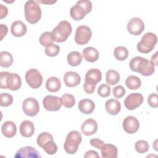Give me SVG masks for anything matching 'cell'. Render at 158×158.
Instances as JSON below:
<instances>
[{"instance_id":"6da1fadb","label":"cell","mask_w":158,"mask_h":158,"mask_svg":"<svg viewBox=\"0 0 158 158\" xmlns=\"http://www.w3.org/2000/svg\"><path fill=\"white\" fill-rule=\"evenodd\" d=\"M129 66L132 71L139 73L145 77L151 75L155 71L154 64L151 60L140 56L132 58L129 63Z\"/></svg>"},{"instance_id":"7a4b0ae2","label":"cell","mask_w":158,"mask_h":158,"mask_svg":"<svg viewBox=\"0 0 158 158\" xmlns=\"http://www.w3.org/2000/svg\"><path fill=\"white\" fill-rule=\"evenodd\" d=\"M102 73L98 69H91L87 71L85 76L83 89L88 94L94 93L97 83L101 81Z\"/></svg>"},{"instance_id":"3957f363","label":"cell","mask_w":158,"mask_h":158,"mask_svg":"<svg viewBox=\"0 0 158 158\" xmlns=\"http://www.w3.org/2000/svg\"><path fill=\"white\" fill-rule=\"evenodd\" d=\"M24 12L26 20L31 24L37 23L41 17V7L37 2L33 0H29L25 2Z\"/></svg>"},{"instance_id":"277c9868","label":"cell","mask_w":158,"mask_h":158,"mask_svg":"<svg viewBox=\"0 0 158 158\" xmlns=\"http://www.w3.org/2000/svg\"><path fill=\"white\" fill-rule=\"evenodd\" d=\"M92 10V3L90 1L80 0L72 6L70 10L71 17L76 21L82 20L86 14L89 13Z\"/></svg>"},{"instance_id":"5b68a950","label":"cell","mask_w":158,"mask_h":158,"mask_svg":"<svg viewBox=\"0 0 158 158\" xmlns=\"http://www.w3.org/2000/svg\"><path fill=\"white\" fill-rule=\"evenodd\" d=\"M71 24L66 20H62L52 30V35L53 41L62 43L66 41L72 33Z\"/></svg>"},{"instance_id":"8992f818","label":"cell","mask_w":158,"mask_h":158,"mask_svg":"<svg viewBox=\"0 0 158 158\" xmlns=\"http://www.w3.org/2000/svg\"><path fill=\"white\" fill-rule=\"evenodd\" d=\"M81 139L82 137L79 131L76 130L70 131L67 134L64 144V148L65 152L69 154L76 153Z\"/></svg>"},{"instance_id":"52a82bcc","label":"cell","mask_w":158,"mask_h":158,"mask_svg":"<svg viewBox=\"0 0 158 158\" xmlns=\"http://www.w3.org/2000/svg\"><path fill=\"white\" fill-rule=\"evenodd\" d=\"M157 41L156 35L152 32H148L142 36L141 40L138 43L136 48L141 53L148 54L153 50Z\"/></svg>"},{"instance_id":"ba28073f","label":"cell","mask_w":158,"mask_h":158,"mask_svg":"<svg viewBox=\"0 0 158 158\" xmlns=\"http://www.w3.org/2000/svg\"><path fill=\"white\" fill-rule=\"evenodd\" d=\"M26 82L33 89L40 88L43 83V77L41 73L36 69H31L27 71L25 75Z\"/></svg>"},{"instance_id":"9c48e42d","label":"cell","mask_w":158,"mask_h":158,"mask_svg":"<svg viewBox=\"0 0 158 158\" xmlns=\"http://www.w3.org/2000/svg\"><path fill=\"white\" fill-rule=\"evenodd\" d=\"M92 36L91 28L86 25H80L77 27L75 35V41L79 45L88 43Z\"/></svg>"},{"instance_id":"30bf717a","label":"cell","mask_w":158,"mask_h":158,"mask_svg":"<svg viewBox=\"0 0 158 158\" xmlns=\"http://www.w3.org/2000/svg\"><path fill=\"white\" fill-rule=\"evenodd\" d=\"M22 109L27 115L34 117L38 114L40 110L38 101L33 98H28L23 101Z\"/></svg>"},{"instance_id":"8fae6325","label":"cell","mask_w":158,"mask_h":158,"mask_svg":"<svg viewBox=\"0 0 158 158\" xmlns=\"http://www.w3.org/2000/svg\"><path fill=\"white\" fill-rule=\"evenodd\" d=\"M143 102V96L139 93H130L124 101L125 107L128 110H134L141 105Z\"/></svg>"},{"instance_id":"7c38bea8","label":"cell","mask_w":158,"mask_h":158,"mask_svg":"<svg viewBox=\"0 0 158 158\" xmlns=\"http://www.w3.org/2000/svg\"><path fill=\"white\" fill-rule=\"evenodd\" d=\"M43 105L44 109L48 111H57L62 106L60 98L52 95L45 96L43 100Z\"/></svg>"},{"instance_id":"4fadbf2b","label":"cell","mask_w":158,"mask_h":158,"mask_svg":"<svg viewBox=\"0 0 158 158\" xmlns=\"http://www.w3.org/2000/svg\"><path fill=\"white\" fill-rule=\"evenodd\" d=\"M128 31L135 36L139 35L144 30V23L143 20L138 17L131 18L127 24Z\"/></svg>"},{"instance_id":"5bb4252c","label":"cell","mask_w":158,"mask_h":158,"mask_svg":"<svg viewBox=\"0 0 158 158\" xmlns=\"http://www.w3.org/2000/svg\"><path fill=\"white\" fill-rule=\"evenodd\" d=\"M122 127L125 132L129 134L136 133L139 127V123L138 120L132 116L129 115L125 118L123 121Z\"/></svg>"},{"instance_id":"9a60e30c","label":"cell","mask_w":158,"mask_h":158,"mask_svg":"<svg viewBox=\"0 0 158 158\" xmlns=\"http://www.w3.org/2000/svg\"><path fill=\"white\" fill-rule=\"evenodd\" d=\"M15 158L19 157H28V158H39L41 157V156L39 152L31 146H25L22 147L18 151H17L15 155L14 156Z\"/></svg>"},{"instance_id":"2e32d148","label":"cell","mask_w":158,"mask_h":158,"mask_svg":"<svg viewBox=\"0 0 158 158\" xmlns=\"http://www.w3.org/2000/svg\"><path fill=\"white\" fill-rule=\"evenodd\" d=\"M22 80L19 75L15 73H9L6 79L7 89L17 91L21 87Z\"/></svg>"},{"instance_id":"e0dca14e","label":"cell","mask_w":158,"mask_h":158,"mask_svg":"<svg viewBox=\"0 0 158 158\" xmlns=\"http://www.w3.org/2000/svg\"><path fill=\"white\" fill-rule=\"evenodd\" d=\"M98 130V123L93 118L86 120L81 126V132L86 136H91L94 135Z\"/></svg>"},{"instance_id":"ac0fdd59","label":"cell","mask_w":158,"mask_h":158,"mask_svg":"<svg viewBox=\"0 0 158 158\" xmlns=\"http://www.w3.org/2000/svg\"><path fill=\"white\" fill-rule=\"evenodd\" d=\"M64 82L67 87H75L80 83L81 77L78 73L69 71L64 76Z\"/></svg>"},{"instance_id":"d6986e66","label":"cell","mask_w":158,"mask_h":158,"mask_svg":"<svg viewBox=\"0 0 158 158\" xmlns=\"http://www.w3.org/2000/svg\"><path fill=\"white\" fill-rule=\"evenodd\" d=\"M10 31L13 36L21 37L27 33V27L24 23L20 20H16L11 25Z\"/></svg>"},{"instance_id":"ffe728a7","label":"cell","mask_w":158,"mask_h":158,"mask_svg":"<svg viewBox=\"0 0 158 158\" xmlns=\"http://www.w3.org/2000/svg\"><path fill=\"white\" fill-rule=\"evenodd\" d=\"M101 156L103 158H117L118 150L115 146L112 144H104L101 148Z\"/></svg>"},{"instance_id":"44dd1931","label":"cell","mask_w":158,"mask_h":158,"mask_svg":"<svg viewBox=\"0 0 158 158\" xmlns=\"http://www.w3.org/2000/svg\"><path fill=\"white\" fill-rule=\"evenodd\" d=\"M78 107L81 113L84 114H90L94 111L95 104L91 99L86 98L79 101Z\"/></svg>"},{"instance_id":"7402d4cb","label":"cell","mask_w":158,"mask_h":158,"mask_svg":"<svg viewBox=\"0 0 158 158\" xmlns=\"http://www.w3.org/2000/svg\"><path fill=\"white\" fill-rule=\"evenodd\" d=\"M20 133L22 136L25 138L31 137L35 132V127L30 120L23 121L20 125Z\"/></svg>"},{"instance_id":"603a6c76","label":"cell","mask_w":158,"mask_h":158,"mask_svg":"<svg viewBox=\"0 0 158 158\" xmlns=\"http://www.w3.org/2000/svg\"><path fill=\"white\" fill-rule=\"evenodd\" d=\"M2 135L6 138H12L17 133V127L12 121L4 122L1 127Z\"/></svg>"},{"instance_id":"cb8c5ba5","label":"cell","mask_w":158,"mask_h":158,"mask_svg":"<svg viewBox=\"0 0 158 158\" xmlns=\"http://www.w3.org/2000/svg\"><path fill=\"white\" fill-rule=\"evenodd\" d=\"M105 108L109 114L115 115L120 111L121 104L118 100L110 99L106 102Z\"/></svg>"},{"instance_id":"d4e9b609","label":"cell","mask_w":158,"mask_h":158,"mask_svg":"<svg viewBox=\"0 0 158 158\" xmlns=\"http://www.w3.org/2000/svg\"><path fill=\"white\" fill-rule=\"evenodd\" d=\"M82 55L86 61L89 62H94L99 58V52L93 47L85 48L82 51Z\"/></svg>"},{"instance_id":"484cf974","label":"cell","mask_w":158,"mask_h":158,"mask_svg":"<svg viewBox=\"0 0 158 158\" xmlns=\"http://www.w3.org/2000/svg\"><path fill=\"white\" fill-rule=\"evenodd\" d=\"M45 86L48 91L55 93L60 89L61 83L58 78L56 77H51L48 78Z\"/></svg>"},{"instance_id":"4316f807","label":"cell","mask_w":158,"mask_h":158,"mask_svg":"<svg viewBox=\"0 0 158 158\" xmlns=\"http://www.w3.org/2000/svg\"><path fill=\"white\" fill-rule=\"evenodd\" d=\"M67 59L69 65L72 67H76L81 64L82 56L78 51H72L68 54Z\"/></svg>"},{"instance_id":"83f0119b","label":"cell","mask_w":158,"mask_h":158,"mask_svg":"<svg viewBox=\"0 0 158 158\" xmlns=\"http://www.w3.org/2000/svg\"><path fill=\"white\" fill-rule=\"evenodd\" d=\"M125 85L127 87L131 89H137L141 85V81L140 78L135 75H130L125 80Z\"/></svg>"},{"instance_id":"f1b7e54d","label":"cell","mask_w":158,"mask_h":158,"mask_svg":"<svg viewBox=\"0 0 158 158\" xmlns=\"http://www.w3.org/2000/svg\"><path fill=\"white\" fill-rule=\"evenodd\" d=\"M13 63V57L7 51L0 52V65L2 67H9Z\"/></svg>"},{"instance_id":"f546056e","label":"cell","mask_w":158,"mask_h":158,"mask_svg":"<svg viewBox=\"0 0 158 158\" xmlns=\"http://www.w3.org/2000/svg\"><path fill=\"white\" fill-rule=\"evenodd\" d=\"M106 80L110 85H116L120 81V75L116 70H109L106 74Z\"/></svg>"},{"instance_id":"4dcf8cb0","label":"cell","mask_w":158,"mask_h":158,"mask_svg":"<svg viewBox=\"0 0 158 158\" xmlns=\"http://www.w3.org/2000/svg\"><path fill=\"white\" fill-rule=\"evenodd\" d=\"M114 55L118 60H125L128 56V51L125 47L117 46L114 50Z\"/></svg>"},{"instance_id":"1f68e13d","label":"cell","mask_w":158,"mask_h":158,"mask_svg":"<svg viewBox=\"0 0 158 158\" xmlns=\"http://www.w3.org/2000/svg\"><path fill=\"white\" fill-rule=\"evenodd\" d=\"M60 99L62 106L66 108L72 107L75 103V99L74 96L71 94L65 93L62 95Z\"/></svg>"},{"instance_id":"d6a6232c","label":"cell","mask_w":158,"mask_h":158,"mask_svg":"<svg viewBox=\"0 0 158 158\" xmlns=\"http://www.w3.org/2000/svg\"><path fill=\"white\" fill-rule=\"evenodd\" d=\"M53 39H52V32L50 31H45L42 35L40 36V39H39V42L43 46H48L50 44H52L53 42Z\"/></svg>"},{"instance_id":"836d02e7","label":"cell","mask_w":158,"mask_h":158,"mask_svg":"<svg viewBox=\"0 0 158 158\" xmlns=\"http://www.w3.org/2000/svg\"><path fill=\"white\" fill-rule=\"evenodd\" d=\"M43 149L49 155L54 154L57 151V146L56 144L54 142L53 139H50L43 146Z\"/></svg>"},{"instance_id":"e575fe53","label":"cell","mask_w":158,"mask_h":158,"mask_svg":"<svg viewBox=\"0 0 158 158\" xmlns=\"http://www.w3.org/2000/svg\"><path fill=\"white\" fill-rule=\"evenodd\" d=\"M135 148L136 151L140 154L146 152L149 148L148 143L144 140H139L135 143Z\"/></svg>"},{"instance_id":"d590c367","label":"cell","mask_w":158,"mask_h":158,"mask_svg":"<svg viewBox=\"0 0 158 158\" xmlns=\"http://www.w3.org/2000/svg\"><path fill=\"white\" fill-rule=\"evenodd\" d=\"M50 139H53L52 135L48 132H43L40 133L37 138V144L42 148L43 146Z\"/></svg>"},{"instance_id":"8d00e7d4","label":"cell","mask_w":158,"mask_h":158,"mask_svg":"<svg viewBox=\"0 0 158 158\" xmlns=\"http://www.w3.org/2000/svg\"><path fill=\"white\" fill-rule=\"evenodd\" d=\"M13 102V97L9 93H1L0 96V105L2 107H7Z\"/></svg>"},{"instance_id":"74e56055","label":"cell","mask_w":158,"mask_h":158,"mask_svg":"<svg viewBox=\"0 0 158 158\" xmlns=\"http://www.w3.org/2000/svg\"><path fill=\"white\" fill-rule=\"evenodd\" d=\"M60 51V47L57 44H51L49 46H47L45 49V54L49 57H55L56 56Z\"/></svg>"},{"instance_id":"f35d334b","label":"cell","mask_w":158,"mask_h":158,"mask_svg":"<svg viewBox=\"0 0 158 158\" xmlns=\"http://www.w3.org/2000/svg\"><path fill=\"white\" fill-rule=\"evenodd\" d=\"M110 89L111 88L109 86V85L104 83L101 84L98 89V94L102 98L107 97L110 95Z\"/></svg>"},{"instance_id":"ab89813d","label":"cell","mask_w":158,"mask_h":158,"mask_svg":"<svg viewBox=\"0 0 158 158\" xmlns=\"http://www.w3.org/2000/svg\"><path fill=\"white\" fill-rule=\"evenodd\" d=\"M125 89L122 85L116 86L112 89V94L117 99L122 98L125 95Z\"/></svg>"},{"instance_id":"60d3db41","label":"cell","mask_w":158,"mask_h":158,"mask_svg":"<svg viewBox=\"0 0 158 158\" xmlns=\"http://www.w3.org/2000/svg\"><path fill=\"white\" fill-rule=\"evenodd\" d=\"M148 104L153 108H156L158 107L157 102V94L156 93L151 94L148 98Z\"/></svg>"},{"instance_id":"b9f144b4","label":"cell","mask_w":158,"mask_h":158,"mask_svg":"<svg viewBox=\"0 0 158 158\" xmlns=\"http://www.w3.org/2000/svg\"><path fill=\"white\" fill-rule=\"evenodd\" d=\"M9 72H1L0 73V87L2 89H7L6 79Z\"/></svg>"},{"instance_id":"7bdbcfd3","label":"cell","mask_w":158,"mask_h":158,"mask_svg":"<svg viewBox=\"0 0 158 158\" xmlns=\"http://www.w3.org/2000/svg\"><path fill=\"white\" fill-rule=\"evenodd\" d=\"M89 143L93 147H94L99 149H101V148L104 144V143L102 140L97 139V138H93V139H90Z\"/></svg>"},{"instance_id":"ee69618b","label":"cell","mask_w":158,"mask_h":158,"mask_svg":"<svg viewBox=\"0 0 158 158\" xmlns=\"http://www.w3.org/2000/svg\"><path fill=\"white\" fill-rule=\"evenodd\" d=\"M85 158H99V156L98 152L93 150L88 151L84 155Z\"/></svg>"},{"instance_id":"f6af8a7d","label":"cell","mask_w":158,"mask_h":158,"mask_svg":"<svg viewBox=\"0 0 158 158\" xmlns=\"http://www.w3.org/2000/svg\"><path fill=\"white\" fill-rule=\"evenodd\" d=\"M8 32V28L6 25L1 24L0 25V35H1V38L0 40L2 41L3 38L7 35Z\"/></svg>"},{"instance_id":"bcb514c9","label":"cell","mask_w":158,"mask_h":158,"mask_svg":"<svg viewBox=\"0 0 158 158\" xmlns=\"http://www.w3.org/2000/svg\"><path fill=\"white\" fill-rule=\"evenodd\" d=\"M8 13V9L6 6H4L2 4H0V19L5 17Z\"/></svg>"},{"instance_id":"7dc6e473","label":"cell","mask_w":158,"mask_h":158,"mask_svg":"<svg viewBox=\"0 0 158 158\" xmlns=\"http://www.w3.org/2000/svg\"><path fill=\"white\" fill-rule=\"evenodd\" d=\"M157 52H156L152 57H151V62L154 64L155 66H157Z\"/></svg>"},{"instance_id":"c3c4849f","label":"cell","mask_w":158,"mask_h":158,"mask_svg":"<svg viewBox=\"0 0 158 158\" xmlns=\"http://www.w3.org/2000/svg\"><path fill=\"white\" fill-rule=\"evenodd\" d=\"M38 2H41V3H43V4H52L53 3H55L56 1H40V0H38L37 1Z\"/></svg>"}]
</instances>
